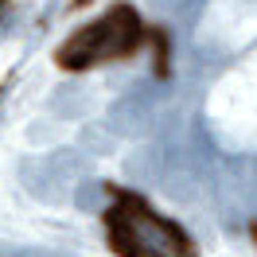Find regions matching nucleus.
I'll return each instance as SVG.
<instances>
[{
  "mask_svg": "<svg viewBox=\"0 0 257 257\" xmlns=\"http://www.w3.org/2000/svg\"><path fill=\"white\" fill-rule=\"evenodd\" d=\"M12 257H74V253H63V249H43V245H24V249H12Z\"/></svg>",
  "mask_w": 257,
  "mask_h": 257,
  "instance_id": "nucleus-5",
  "label": "nucleus"
},
{
  "mask_svg": "<svg viewBox=\"0 0 257 257\" xmlns=\"http://www.w3.org/2000/svg\"><path fill=\"white\" fill-rule=\"evenodd\" d=\"M137 43H141V16L133 8H125V4H117L101 20L78 28V32L66 39L63 51H59V63L66 70H86V66L105 63V59L133 55Z\"/></svg>",
  "mask_w": 257,
  "mask_h": 257,
  "instance_id": "nucleus-2",
  "label": "nucleus"
},
{
  "mask_svg": "<svg viewBox=\"0 0 257 257\" xmlns=\"http://www.w3.org/2000/svg\"><path fill=\"white\" fill-rule=\"evenodd\" d=\"M86 172V156L74 152V148H55L47 156H35V160L20 164V179L24 187L43 199V203H59L63 195H70L74 179Z\"/></svg>",
  "mask_w": 257,
  "mask_h": 257,
  "instance_id": "nucleus-3",
  "label": "nucleus"
},
{
  "mask_svg": "<svg viewBox=\"0 0 257 257\" xmlns=\"http://www.w3.org/2000/svg\"><path fill=\"white\" fill-rule=\"evenodd\" d=\"M97 199H101V187H97V183H86V187H78V195H74V203H78L82 210H94Z\"/></svg>",
  "mask_w": 257,
  "mask_h": 257,
  "instance_id": "nucleus-4",
  "label": "nucleus"
},
{
  "mask_svg": "<svg viewBox=\"0 0 257 257\" xmlns=\"http://www.w3.org/2000/svg\"><path fill=\"white\" fill-rule=\"evenodd\" d=\"M113 245L125 257H195L187 234L168 218L152 214L137 199H117L109 210Z\"/></svg>",
  "mask_w": 257,
  "mask_h": 257,
  "instance_id": "nucleus-1",
  "label": "nucleus"
}]
</instances>
